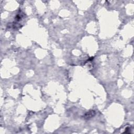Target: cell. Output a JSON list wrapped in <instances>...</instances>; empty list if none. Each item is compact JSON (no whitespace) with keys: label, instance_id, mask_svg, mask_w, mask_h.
<instances>
[{"label":"cell","instance_id":"obj_1","mask_svg":"<svg viewBox=\"0 0 134 134\" xmlns=\"http://www.w3.org/2000/svg\"><path fill=\"white\" fill-rule=\"evenodd\" d=\"M95 114V113L94 111H90L89 112H88L87 113H86L84 116V118L85 119H88L92 118V117H93Z\"/></svg>","mask_w":134,"mask_h":134}]
</instances>
